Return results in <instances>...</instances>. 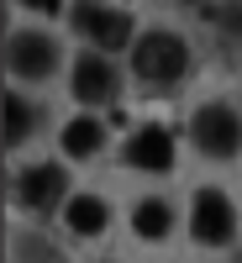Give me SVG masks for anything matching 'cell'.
<instances>
[{"mask_svg": "<svg viewBox=\"0 0 242 263\" xmlns=\"http://www.w3.org/2000/svg\"><path fill=\"white\" fill-rule=\"evenodd\" d=\"M74 27L90 42H100V48H126V37H132V21L121 11H105V6H79L74 11Z\"/></svg>", "mask_w": 242, "mask_h": 263, "instance_id": "5", "label": "cell"}, {"mask_svg": "<svg viewBox=\"0 0 242 263\" xmlns=\"http://www.w3.org/2000/svg\"><path fill=\"white\" fill-rule=\"evenodd\" d=\"M216 21H221L227 32H242V6H221V11H211Z\"/></svg>", "mask_w": 242, "mask_h": 263, "instance_id": "13", "label": "cell"}, {"mask_svg": "<svg viewBox=\"0 0 242 263\" xmlns=\"http://www.w3.org/2000/svg\"><path fill=\"white\" fill-rule=\"evenodd\" d=\"M95 147H100V126L90 116H79V121L63 126V153H69V158H90Z\"/></svg>", "mask_w": 242, "mask_h": 263, "instance_id": "9", "label": "cell"}, {"mask_svg": "<svg viewBox=\"0 0 242 263\" xmlns=\"http://www.w3.org/2000/svg\"><path fill=\"white\" fill-rule=\"evenodd\" d=\"M27 132H32V105L21 100V95H6V142H27Z\"/></svg>", "mask_w": 242, "mask_h": 263, "instance_id": "11", "label": "cell"}, {"mask_svg": "<svg viewBox=\"0 0 242 263\" xmlns=\"http://www.w3.org/2000/svg\"><path fill=\"white\" fill-rule=\"evenodd\" d=\"M232 200L221 190H200L195 195V216H190V232H195V242H227L232 237Z\"/></svg>", "mask_w": 242, "mask_h": 263, "instance_id": "3", "label": "cell"}, {"mask_svg": "<svg viewBox=\"0 0 242 263\" xmlns=\"http://www.w3.org/2000/svg\"><path fill=\"white\" fill-rule=\"evenodd\" d=\"M132 227H137L142 237H163V232H169V205H163V200H142L137 216H132Z\"/></svg>", "mask_w": 242, "mask_h": 263, "instance_id": "12", "label": "cell"}, {"mask_svg": "<svg viewBox=\"0 0 242 263\" xmlns=\"http://www.w3.org/2000/svg\"><path fill=\"white\" fill-rule=\"evenodd\" d=\"M126 158H132V168L169 174V168H174V137H169L163 126H142L137 137L126 142Z\"/></svg>", "mask_w": 242, "mask_h": 263, "instance_id": "6", "label": "cell"}, {"mask_svg": "<svg viewBox=\"0 0 242 263\" xmlns=\"http://www.w3.org/2000/svg\"><path fill=\"white\" fill-rule=\"evenodd\" d=\"M21 6H32V11H58L63 0H21Z\"/></svg>", "mask_w": 242, "mask_h": 263, "instance_id": "14", "label": "cell"}, {"mask_svg": "<svg viewBox=\"0 0 242 263\" xmlns=\"http://www.w3.org/2000/svg\"><path fill=\"white\" fill-rule=\"evenodd\" d=\"M195 142H200V153H211V158H227L242 142V126H237V116L227 105H206V111H195Z\"/></svg>", "mask_w": 242, "mask_h": 263, "instance_id": "2", "label": "cell"}, {"mask_svg": "<svg viewBox=\"0 0 242 263\" xmlns=\"http://www.w3.org/2000/svg\"><path fill=\"white\" fill-rule=\"evenodd\" d=\"M16 195H21V205H32V211H53L58 195H63V168H53V163L27 168L21 184H16Z\"/></svg>", "mask_w": 242, "mask_h": 263, "instance_id": "8", "label": "cell"}, {"mask_svg": "<svg viewBox=\"0 0 242 263\" xmlns=\"http://www.w3.org/2000/svg\"><path fill=\"white\" fill-rule=\"evenodd\" d=\"M111 95H116L111 63H105V58H79V63H74V100H84V105H105Z\"/></svg>", "mask_w": 242, "mask_h": 263, "instance_id": "7", "label": "cell"}, {"mask_svg": "<svg viewBox=\"0 0 242 263\" xmlns=\"http://www.w3.org/2000/svg\"><path fill=\"white\" fill-rule=\"evenodd\" d=\"M53 63H58V48L48 37H37V32H16L11 37V69L21 79H48Z\"/></svg>", "mask_w": 242, "mask_h": 263, "instance_id": "4", "label": "cell"}, {"mask_svg": "<svg viewBox=\"0 0 242 263\" xmlns=\"http://www.w3.org/2000/svg\"><path fill=\"white\" fill-rule=\"evenodd\" d=\"M184 63H190V53H184V42L174 32H147L137 48H132V69L147 84H174L184 74Z\"/></svg>", "mask_w": 242, "mask_h": 263, "instance_id": "1", "label": "cell"}, {"mask_svg": "<svg viewBox=\"0 0 242 263\" xmlns=\"http://www.w3.org/2000/svg\"><path fill=\"white\" fill-rule=\"evenodd\" d=\"M69 227H74L79 237H95V232L105 227V200H95V195H79V200L69 205Z\"/></svg>", "mask_w": 242, "mask_h": 263, "instance_id": "10", "label": "cell"}]
</instances>
